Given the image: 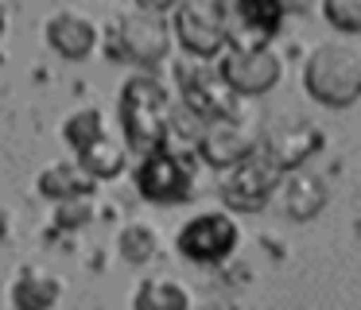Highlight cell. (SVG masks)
<instances>
[{
    "mask_svg": "<svg viewBox=\"0 0 361 310\" xmlns=\"http://www.w3.org/2000/svg\"><path fill=\"white\" fill-rule=\"evenodd\" d=\"M117 113H121V136H125L128 151L144 155L152 147H164L167 116H171V93L152 70H140V74H133L121 85Z\"/></svg>",
    "mask_w": 361,
    "mask_h": 310,
    "instance_id": "cell-1",
    "label": "cell"
},
{
    "mask_svg": "<svg viewBox=\"0 0 361 310\" xmlns=\"http://www.w3.org/2000/svg\"><path fill=\"white\" fill-rule=\"evenodd\" d=\"M303 89L326 108H345L361 97V51L350 43H314L303 58Z\"/></svg>",
    "mask_w": 361,
    "mask_h": 310,
    "instance_id": "cell-2",
    "label": "cell"
},
{
    "mask_svg": "<svg viewBox=\"0 0 361 310\" xmlns=\"http://www.w3.org/2000/svg\"><path fill=\"white\" fill-rule=\"evenodd\" d=\"M241 97L229 113L221 116H210V120L202 124V132H198V144H195V155L202 163H210L214 170L229 167V163L245 159V155H252L260 147V132H264V124H260V116L252 113V108H245Z\"/></svg>",
    "mask_w": 361,
    "mask_h": 310,
    "instance_id": "cell-3",
    "label": "cell"
},
{
    "mask_svg": "<svg viewBox=\"0 0 361 310\" xmlns=\"http://www.w3.org/2000/svg\"><path fill=\"white\" fill-rule=\"evenodd\" d=\"M237 240H241V225H237L233 209H198L175 232L179 256L190 264H202V268L226 264L237 252Z\"/></svg>",
    "mask_w": 361,
    "mask_h": 310,
    "instance_id": "cell-4",
    "label": "cell"
},
{
    "mask_svg": "<svg viewBox=\"0 0 361 310\" xmlns=\"http://www.w3.org/2000/svg\"><path fill=\"white\" fill-rule=\"evenodd\" d=\"M171 20L164 12H148V8H136V12L121 16L117 20V46L113 51L125 62L140 70H156L171 58Z\"/></svg>",
    "mask_w": 361,
    "mask_h": 310,
    "instance_id": "cell-5",
    "label": "cell"
},
{
    "mask_svg": "<svg viewBox=\"0 0 361 310\" xmlns=\"http://www.w3.org/2000/svg\"><path fill=\"white\" fill-rule=\"evenodd\" d=\"M136 190L140 198L156 202V206H175V202L190 198L195 190V170H190V151H175V147H152L136 163Z\"/></svg>",
    "mask_w": 361,
    "mask_h": 310,
    "instance_id": "cell-6",
    "label": "cell"
},
{
    "mask_svg": "<svg viewBox=\"0 0 361 310\" xmlns=\"http://www.w3.org/2000/svg\"><path fill=\"white\" fill-rule=\"evenodd\" d=\"M280 175L283 170H276L272 163L264 159V151L257 147L252 155L221 167L218 194H221V202H226V209H233V213H257V209H264L268 202H272Z\"/></svg>",
    "mask_w": 361,
    "mask_h": 310,
    "instance_id": "cell-7",
    "label": "cell"
},
{
    "mask_svg": "<svg viewBox=\"0 0 361 310\" xmlns=\"http://www.w3.org/2000/svg\"><path fill=\"white\" fill-rule=\"evenodd\" d=\"M171 35L195 58H218L226 46V0H179L171 8Z\"/></svg>",
    "mask_w": 361,
    "mask_h": 310,
    "instance_id": "cell-8",
    "label": "cell"
},
{
    "mask_svg": "<svg viewBox=\"0 0 361 310\" xmlns=\"http://www.w3.org/2000/svg\"><path fill=\"white\" fill-rule=\"evenodd\" d=\"M218 74L229 82L237 97H260L276 89L283 78V58L268 46H221L218 54Z\"/></svg>",
    "mask_w": 361,
    "mask_h": 310,
    "instance_id": "cell-9",
    "label": "cell"
},
{
    "mask_svg": "<svg viewBox=\"0 0 361 310\" xmlns=\"http://www.w3.org/2000/svg\"><path fill=\"white\" fill-rule=\"evenodd\" d=\"M175 82H179L183 105H187L190 113H198L202 120L229 113V108L241 101L233 89H229L226 78L218 74V62L214 58H195V54L179 58L175 62Z\"/></svg>",
    "mask_w": 361,
    "mask_h": 310,
    "instance_id": "cell-10",
    "label": "cell"
},
{
    "mask_svg": "<svg viewBox=\"0 0 361 310\" xmlns=\"http://www.w3.org/2000/svg\"><path fill=\"white\" fill-rule=\"evenodd\" d=\"M322 144H326V132L303 116H283V120L264 124V132H260V151L276 170L303 167L311 155L322 151Z\"/></svg>",
    "mask_w": 361,
    "mask_h": 310,
    "instance_id": "cell-11",
    "label": "cell"
},
{
    "mask_svg": "<svg viewBox=\"0 0 361 310\" xmlns=\"http://www.w3.org/2000/svg\"><path fill=\"white\" fill-rule=\"evenodd\" d=\"M283 16L276 0H226V46H268Z\"/></svg>",
    "mask_w": 361,
    "mask_h": 310,
    "instance_id": "cell-12",
    "label": "cell"
},
{
    "mask_svg": "<svg viewBox=\"0 0 361 310\" xmlns=\"http://www.w3.org/2000/svg\"><path fill=\"white\" fill-rule=\"evenodd\" d=\"M43 35H47V43L55 54L78 62V58H90V54H94L97 39H102V27H97V20L86 16L82 8H59V12L47 16Z\"/></svg>",
    "mask_w": 361,
    "mask_h": 310,
    "instance_id": "cell-13",
    "label": "cell"
},
{
    "mask_svg": "<svg viewBox=\"0 0 361 310\" xmlns=\"http://www.w3.org/2000/svg\"><path fill=\"white\" fill-rule=\"evenodd\" d=\"M272 198H280V209L291 221H311V217H319L322 209H326L330 186L322 175H311V170L295 167V170H283L280 175Z\"/></svg>",
    "mask_w": 361,
    "mask_h": 310,
    "instance_id": "cell-14",
    "label": "cell"
},
{
    "mask_svg": "<svg viewBox=\"0 0 361 310\" xmlns=\"http://www.w3.org/2000/svg\"><path fill=\"white\" fill-rule=\"evenodd\" d=\"M63 299V275L43 264H24L12 275V306L20 310H47Z\"/></svg>",
    "mask_w": 361,
    "mask_h": 310,
    "instance_id": "cell-15",
    "label": "cell"
},
{
    "mask_svg": "<svg viewBox=\"0 0 361 310\" xmlns=\"http://www.w3.org/2000/svg\"><path fill=\"white\" fill-rule=\"evenodd\" d=\"M35 190H39L43 198L59 202V198H74V194H94L97 178L90 175L78 159H55L35 175Z\"/></svg>",
    "mask_w": 361,
    "mask_h": 310,
    "instance_id": "cell-16",
    "label": "cell"
},
{
    "mask_svg": "<svg viewBox=\"0 0 361 310\" xmlns=\"http://www.w3.org/2000/svg\"><path fill=\"white\" fill-rule=\"evenodd\" d=\"M74 159H78L82 167L97 178V182H105V178H117L121 170H125L128 147L121 144V140H113L109 132H102V136L90 140L86 147H78V151H74Z\"/></svg>",
    "mask_w": 361,
    "mask_h": 310,
    "instance_id": "cell-17",
    "label": "cell"
},
{
    "mask_svg": "<svg viewBox=\"0 0 361 310\" xmlns=\"http://www.w3.org/2000/svg\"><path fill=\"white\" fill-rule=\"evenodd\" d=\"M190 302L195 299H190L187 287L167 275H152L133 291V306H140V310H187Z\"/></svg>",
    "mask_w": 361,
    "mask_h": 310,
    "instance_id": "cell-18",
    "label": "cell"
},
{
    "mask_svg": "<svg viewBox=\"0 0 361 310\" xmlns=\"http://www.w3.org/2000/svg\"><path fill=\"white\" fill-rule=\"evenodd\" d=\"M156 248H159V232H156V225L152 221H140V217H133V221H125L121 225V232H117V252H121V260L125 264H148L152 256H156Z\"/></svg>",
    "mask_w": 361,
    "mask_h": 310,
    "instance_id": "cell-19",
    "label": "cell"
},
{
    "mask_svg": "<svg viewBox=\"0 0 361 310\" xmlns=\"http://www.w3.org/2000/svg\"><path fill=\"white\" fill-rule=\"evenodd\" d=\"M105 132V113L102 108H94V105H86V108H74V113H66V120H63V140L78 151V147H86L90 140H97Z\"/></svg>",
    "mask_w": 361,
    "mask_h": 310,
    "instance_id": "cell-20",
    "label": "cell"
},
{
    "mask_svg": "<svg viewBox=\"0 0 361 310\" xmlns=\"http://www.w3.org/2000/svg\"><path fill=\"white\" fill-rule=\"evenodd\" d=\"M94 221V194H74L55 202V225L59 229H82Z\"/></svg>",
    "mask_w": 361,
    "mask_h": 310,
    "instance_id": "cell-21",
    "label": "cell"
},
{
    "mask_svg": "<svg viewBox=\"0 0 361 310\" xmlns=\"http://www.w3.org/2000/svg\"><path fill=\"white\" fill-rule=\"evenodd\" d=\"M322 16L334 31L361 35V0H322Z\"/></svg>",
    "mask_w": 361,
    "mask_h": 310,
    "instance_id": "cell-22",
    "label": "cell"
},
{
    "mask_svg": "<svg viewBox=\"0 0 361 310\" xmlns=\"http://www.w3.org/2000/svg\"><path fill=\"white\" fill-rule=\"evenodd\" d=\"M179 4V0H136V8H148V12H171V8Z\"/></svg>",
    "mask_w": 361,
    "mask_h": 310,
    "instance_id": "cell-23",
    "label": "cell"
},
{
    "mask_svg": "<svg viewBox=\"0 0 361 310\" xmlns=\"http://www.w3.org/2000/svg\"><path fill=\"white\" fill-rule=\"evenodd\" d=\"M12 237V213L4 206H0V244H4V240Z\"/></svg>",
    "mask_w": 361,
    "mask_h": 310,
    "instance_id": "cell-24",
    "label": "cell"
},
{
    "mask_svg": "<svg viewBox=\"0 0 361 310\" xmlns=\"http://www.w3.org/2000/svg\"><path fill=\"white\" fill-rule=\"evenodd\" d=\"M276 4H280L283 12H307V8L314 4V0H276Z\"/></svg>",
    "mask_w": 361,
    "mask_h": 310,
    "instance_id": "cell-25",
    "label": "cell"
},
{
    "mask_svg": "<svg viewBox=\"0 0 361 310\" xmlns=\"http://www.w3.org/2000/svg\"><path fill=\"white\" fill-rule=\"evenodd\" d=\"M0 31H4V4H0Z\"/></svg>",
    "mask_w": 361,
    "mask_h": 310,
    "instance_id": "cell-26",
    "label": "cell"
},
{
    "mask_svg": "<svg viewBox=\"0 0 361 310\" xmlns=\"http://www.w3.org/2000/svg\"><path fill=\"white\" fill-rule=\"evenodd\" d=\"M0 62H4V54H0Z\"/></svg>",
    "mask_w": 361,
    "mask_h": 310,
    "instance_id": "cell-27",
    "label": "cell"
}]
</instances>
